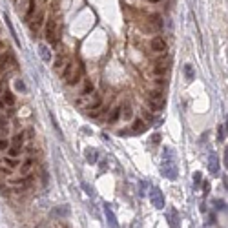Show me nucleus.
<instances>
[{
    "mask_svg": "<svg viewBox=\"0 0 228 228\" xmlns=\"http://www.w3.org/2000/svg\"><path fill=\"white\" fill-rule=\"evenodd\" d=\"M150 48H152V51H155V53H161V51H166V49H168L166 40L163 37H153V39L150 40Z\"/></svg>",
    "mask_w": 228,
    "mask_h": 228,
    "instance_id": "3",
    "label": "nucleus"
},
{
    "mask_svg": "<svg viewBox=\"0 0 228 228\" xmlns=\"http://www.w3.org/2000/svg\"><path fill=\"white\" fill-rule=\"evenodd\" d=\"M104 215L108 219V225L110 226H117V217H115V214H113V210H111L110 205H104Z\"/></svg>",
    "mask_w": 228,
    "mask_h": 228,
    "instance_id": "7",
    "label": "nucleus"
},
{
    "mask_svg": "<svg viewBox=\"0 0 228 228\" xmlns=\"http://www.w3.org/2000/svg\"><path fill=\"white\" fill-rule=\"evenodd\" d=\"M22 142H24V133H17L15 137H13V144H15V146H18V148H20Z\"/></svg>",
    "mask_w": 228,
    "mask_h": 228,
    "instance_id": "25",
    "label": "nucleus"
},
{
    "mask_svg": "<svg viewBox=\"0 0 228 228\" xmlns=\"http://www.w3.org/2000/svg\"><path fill=\"white\" fill-rule=\"evenodd\" d=\"M166 221L170 223V226H179V215H177V210H170L168 214H166Z\"/></svg>",
    "mask_w": 228,
    "mask_h": 228,
    "instance_id": "9",
    "label": "nucleus"
},
{
    "mask_svg": "<svg viewBox=\"0 0 228 228\" xmlns=\"http://www.w3.org/2000/svg\"><path fill=\"white\" fill-rule=\"evenodd\" d=\"M79 80H80V75H79V71H77V73H71V77L68 79V84H70V86H75Z\"/></svg>",
    "mask_w": 228,
    "mask_h": 228,
    "instance_id": "24",
    "label": "nucleus"
},
{
    "mask_svg": "<svg viewBox=\"0 0 228 228\" xmlns=\"http://www.w3.org/2000/svg\"><path fill=\"white\" fill-rule=\"evenodd\" d=\"M73 68H75V62H68L66 64V68H64V71H62V79H70L71 77V73H73Z\"/></svg>",
    "mask_w": 228,
    "mask_h": 228,
    "instance_id": "13",
    "label": "nucleus"
},
{
    "mask_svg": "<svg viewBox=\"0 0 228 228\" xmlns=\"http://www.w3.org/2000/svg\"><path fill=\"white\" fill-rule=\"evenodd\" d=\"M150 2H159V0H150Z\"/></svg>",
    "mask_w": 228,
    "mask_h": 228,
    "instance_id": "41",
    "label": "nucleus"
},
{
    "mask_svg": "<svg viewBox=\"0 0 228 228\" xmlns=\"http://www.w3.org/2000/svg\"><path fill=\"white\" fill-rule=\"evenodd\" d=\"M225 139H226V124H219L217 128V141L219 142H225Z\"/></svg>",
    "mask_w": 228,
    "mask_h": 228,
    "instance_id": "15",
    "label": "nucleus"
},
{
    "mask_svg": "<svg viewBox=\"0 0 228 228\" xmlns=\"http://www.w3.org/2000/svg\"><path fill=\"white\" fill-rule=\"evenodd\" d=\"M60 66H62V57H59L57 62H55V68H60Z\"/></svg>",
    "mask_w": 228,
    "mask_h": 228,
    "instance_id": "38",
    "label": "nucleus"
},
{
    "mask_svg": "<svg viewBox=\"0 0 228 228\" xmlns=\"http://www.w3.org/2000/svg\"><path fill=\"white\" fill-rule=\"evenodd\" d=\"M183 71H184V79H186V82H192V80L195 79V71H194V66H192V64H184Z\"/></svg>",
    "mask_w": 228,
    "mask_h": 228,
    "instance_id": "10",
    "label": "nucleus"
},
{
    "mask_svg": "<svg viewBox=\"0 0 228 228\" xmlns=\"http://www.w3.org/2000/svg\"><path fill=\"white\" fill-rule=\"evenodd\" d=\"M161 174H163L166 179H170V181H177L179 170H177V166H175V161L164 159V161H163V166H161Z\"/></svg>",
    "mask_w": 228,
    "mask_h": 228,
    "instance_id": "1",
    "label": "nucleus"
},
{
    "mask_svg": "<svg viewBox=\"0 0 228 228\" xmlns=\"http://www.w3.org/2000/svg\"><path fill=\"white\" fill-rule=\"evenodd\" d=\"M15 88H17L18 91H22V93H26V84H24V80H20V79L15 82Z\"/></svg>",
    "mask_w": 228,
    "mask_h": 228,
    "instance_id": "30",
    "label": "nucleus"
},
{
    "mask_svg": "<svg viewBox=\"0 0 228 228\" xmlns=\"http://www.w3.org/2000/svg\"><path fill=\"white\" fill-rule=\"evenodd\" d=\"M42 20H44V13H42V11H40V13H39V15L35 17V20H33V24H31V29H33V31H37V29L40 28Z\"/></svg>",
    "mask_w": 228,
    "mask_h": 228,
    "instance_id": "14",
    "label": "nucleus"
},
{
    "mask_svg": "<svg viewBox=\"0 0 228 228\" xmlns=\"http://www.w3.org/2000/svg\"><path fill=\"white\" fill-rule=\"evenodd\" d=\"M8 155L13 157V159H15V157H18V155H20V148H18V146H13V148H9V150H8Z\"/></svg>",
    "mask_w": 228,
    "mask_h": 228,
    "instance_id": "26",
    "label": "nucleus"
},
{
    "mask_svg": "<svg viewBox=\"0 0 228 228\" xmlns=\"http://www.w3.org/2000/svg\"><path fill=\"white\" fill-rule=\"evenodd\" d=\"M4 20H6V24H8V28H9V31H11V35H13V39H15V42L18 44V39H17V35H15V29H13V24H11V20H9V17L4 13Z\"/></svg>",
    "mask_w": 228,
    "mask_h": 228,
    "instance_id": "19",
    "label": "nucleus"
},
{
    "mask_svg": "<svg viewBox=\"0 0 228 228\" xmlns=\"http://www.w3.org/2000/svg\"><path fill=\"white\" fill-rule=\"evenodd\" d=\"M119 115H121V108H113V111H111V115H110V122H115L117 119H119Z\"/></svg>",
    "mask_w": 228,
    "mask_h": 228,
    "instance_id": "27",
    "label": "nucleus"
},
{
    "mask_svg": "<svg viewBox=\"0 0 228 228\" xmlns=\"http://www.w3.org/2000/svg\"><path fill=\"white\" fill-rule=\"evenodd\" d=\"M6 148H8V141L0 139V150H6Z\"/></svg>",
    "mask_w": 228,
    "mask_h": 228,
    "instance_id": "37",
    "label": "nucleus"
},
{
    "mask_svg": "<svg viewBox=\"0 0 228 228\" xmlns=\"http://www.w3.org/2000/svg\"><path fill=\"white\" fill-rule=\"evenodd\" d=\"M39 51H40V57H42L44 62H49V60H51V51H49V48H48L46 44H40Z\"/></svg>",
    "mask_w": 228,
    "mask_h": 228,
    "instance_id": "12",
    "label": "nucleus"
},
{
    "mask_svg": "<svg viewBox=\"0 0 228 228\" xmlns=\"http://www.w3.org/2000/svg\"><path fill=\"white\" fill-rule=\"evenodd\" d=\"M82 188H84V190H86V192H88V194H90L91 197H93V190L90 188V184H86V183H82Z\"/></svg>",
    "mask_w": 228,
    "mask_h": 228,
    "instance_id": "36",
    "label": "nucleus"
},
{
    "mask_svg": "<svg viewBox=\"0 0 228 228\" xmlns=\"http://www.w3.org/2000/svg\"><path fill=\"white\" fill-rule=\"evenodd\" d=\"M163 99V91L161 90H152L150 91V101H161Z\"/></svg>",
    "mask_w": 228,
    "mask_h": 228,
    "instance_id": "20",
    "label": "nucleus"
},
{
    "mask_svg": "<svg viewBox=\"0 0 228 228\" xmlns=\"http://www.w3.org/2000/svg\"><path fill=\"white\" fill-rule=\"evenodd\" d=\"M49 119H51V122H53V128H55V132H57V133L60 135V139H64V137H62V132H60V128H59V122L55 121V117H53V113H49Z\"/></svg>",
    "mask_w": 228,
    "mask_h": 228,
    "instance_id": "29",
    "label": "nucleus"
},
{
    "mask_svg": "<svg viewBox=\"0 0 228 228\" xmlns=\"http://www.w3.org/2000/svg\"><path fill=\"white\" fill-rule=\"evenodd\" d=\"M132 130H133L135 133H142V132H146V124L142 119H135L133 122H132Z\"/></svg>",
    "mask_w": 228,
    "mask_h": 228,
    "instance_id": "11",
    "label": "nucleus"
},
{
    "mask_svg": "<svg viewBox=\"0 0 228 228\" xmlns=\"http://www.w3.org/2000/svg\"><path fill=\"white\" fill-rule=\"evenodd\" d=\"M132 117H133V111H132V108H130V106H124V119H128V121H130Z\"/></svg>",
    "mask_w": 228,
    "mask_h": 228,
    "instance_id": "31",
    "label": "nucleus"
},
{
    "mask_svg": "<svg viewBox=\"0 0 228 228\" xmlns=\"http://www.w3.org/2000/svg\"><path fill=\"white\" fill-rule=\"evenodd\" d=\"M84 157H86V161H88L90 164H95V163H97V159H99V153H97V150H93V148H86Z\"/></svg>",
    "mask_w": 228,
    "mask_h": 228,
    "instance_id": "8",
    "label": "nucleus"
},
{
    "mask_svg": "<svg viewBox=\"0 0 228 228\" xmlns=\"http://www.w3.org/2000/svg\"><path fill=\"white\" fill-rule=\"evenodd\" d=\"M91 91H93V84H86V88H84V95H90L91 93Z\"/></svg>",
    "mask_w": 228,
    "mask_h": 228,
    "instance_id": "35",
    "label": "nucleus"
},
{
    "mask_svg": "<svg viewBox=\"0 0 228 228\" xmlns=\"http://www.w3.org/2000/svg\"><path fill=\"white\" fill-rule=\"evenodd\" d=\"M4 104H8V106H13L15 104V95L11 93V91H4Z\"/></svg>",
    "mask_w": 228,
    "mask_h": 228,
    "instance_id": "17",
    "label": "nucleus"
},
{
    "mask_svg": "<svg viewBox=\"0 0 228 228\" xmlns=\"http://www.w3.org/2000/svg\"><path fill=\"white\" fill-rule=\"evenodd\" d=\"M201 183H203V175H201V172H195L194 174V188H199L201 186Z\"/></svg>",
    "mask_w": 228,
    "mask_h": 228,
    "instance_id": "21",
    "label": "nucleus"
},
{
    "mask_svg": "<svg viewBox=\"0 0 228 228\" xmlns=\"http://www.w3.org/2000/svg\"><path fill=\"white\" fill-rule=\"evenodd\" d=\"M163 159L175 161V153H174V150H172V148H164V152H163Z\"/></svg>",
    "mask_w": 228,
    "mask_h": 228,
    "instance_id": "18",
    "label": "nucleus"
},
{
    "mask_svg": "<svg viewBox=\"0 0 228 228\" xmlns=\"http://www.w3.org/2000/svg\"><path fill=\"white\" fill-rule=\"evenodd\" d=\"M46 39H48V42H55V39H57V22L55 20L48 22V26H46Z\"/></svg>",
    "mask_w": 228,
    "mask_h": 228,
    "instance_id": "5",
    "label": "nucleus"
},
{
    "mask_svg": "<svg viewBox=\"0 0 228 228\" xmlns=\"http://www.w3.org/2000/svg\"><path fill=\"white\" fill-rule=\"evenodd\" d=\"M4 130H8V119L0 117V132H4Z\"/></svg>",
    "mask_w": 228,
    "mask_h": 228,
    "instance_id": "32",
    "label": "nucleus"
},
{
    "mask_svg": "<svg viewBox=\"0 0 228 228\" xmlns=\"http://www.w3.org/2000/svg\"><path fill=\"white\" fill-rule=\"evenodd\" d=\"M152 141H153V142H159V141H161V135H159V133H155V135H153V139H152Z\"/></svg>",
    "mask_w": 228,
    "mask_h": 228,
    "instance_id": "39",
    "label": "nucleus"
},
{
    "mask_svg": "<svg viewBox=\"0 0 228 228\" xmlns=\"http://www.w3.org/2000/svg\"><path fill=\"white\" fill-rule=\"evenodd\" d=\"M55 214H57V215H70V206H68V205H66V206H59L55 210Z\"/></svg>",
    "mask_w": 228,
    "mask_h": 228,
    "instance_id": "22",
    "label": "nucleus"
},
{
    "mask_svg": "<svg viewBox=\"0 0 228 228\" xmlns=\"http://www.w3.org/2000/svg\"><path fill=\"white\" fill-rule=\"evenodd\" d=\"M150 201H152V205L157 210H163L164 208V195H163V192L159 188H152L150 190Z\"/></svg>",
    "mask_w": 228,
    "mask_h": 228,
    "instance_id": "2",
    "label": "nucleus"
},
{
    "mask_svg": "<svg viewBox=\"0 0 228 228\" xmlns=\"http://www.w3.org/2000/svg\"><path fill=\"white\" fill-rule=\"evenodd\" d=\"M208 170H210L212 175L219 174V157L215 152H210V155H208Z\"/></svg>",
    "mask_w": 228,
    "mask_h": 228,
    "instance_id": "4",
    "label": "nucleus"
},
{
    "mask_svg": "<svg viewBox=\"0 0 228 228\" xmlns=\"http://www.w3.org/2000/svg\"><path fill=\"white\" fill-rule=\"evenodd\" d=\"M168 68H170V64L166 62V60H157L155 66H153V70H152V73H153V75H166Z\"/></svg>",
    "mask_w": 228,
    "mask_h": 228,
    "instance_id": "6",
    "label": "nucleus"
},
{
    "mask_svg": "<svg viewBox=\"0 0 228 228\" xmlns=\"http://www.w3.org/2000/svg\"><path fill=\"white\" fill-rule=\"evenodd\" d=\"M150 20H153V24H155L157 28H161V26H163V22H161V17H157V15H153Z\"/></svg>",
    "mask_w": 228,
    "mask_h": 228,
    "instance_id": "34",
    "label": "nucleus"
},
{
    "mask_svg": "<svg viewBox=\"0 0 228 228\" xmlns=\"http://www.w3.org/2000/svg\"><path fill=\"white\" fill-rule=\"evenodd\" d=\"M31 166H33V159H26V161H24V164L20 166V174H22V175H26V174L31 170Z\"/></svg>",
    "mask_w": 228,
    "mask_h": 228,
    "instance_id": "16",
    "label": "nucleus"
},
{
    "mask_svg": "<svg viewBox=\"0 0 228 228\" xmlns=\"http://www.w3.org/2000/svg\"><path fill=\"white\" fill-rule=\"evenodd\" d=\"M212 205L217 208V210H226V203H225V201H221V199H214V201H212Z\"/></svg>",
    "mask_w": 228,
    "mask_h": 228,
    "instance_id": "23",
    "label": "nucleus"
},
{
    "mask_svg": "<svg viewBox=\"0 0 228 228\" xmlns=\"http://www.w3.org/2000/svg\"><path fill=\"white\" fill-rule=\"evenodd\" d=\"M101 104H102V101H101V99H95V101H93V102H91V104H90L88 108H91V110H97V108H99Z\"/></svg>",
    "mask_w": 228,
    "mask_h": 228,
    "instance_id": "33",
    "label": "nucleus"
},
{
    "mask_svg": "<svg viewBox=\"0 0 228 228\" xmlns=\"http://www.w3.org/2000/svg\"><path fill=\"white\" fill-rule=\"evenodd\" d=\"M35 6H37V4H35V0H29V8H28V13H26V18H28V20L31 18L33 11H35Z\"/></svg>",
    "mask_w": 228,
    "mask_h": 228,
    "instance_id": "28",
    "label": "nucleus"
},
{
    "mask_svg": "<svg viewBox=\"0 0 228 228\" xmlns=\"http://www.w3.org/2000/svg\"><path fill=\"white\" fill-rule=\"evenodd\" d=\"M208 192H210V184L205 183V195H208Z\"/></svg>",
    "mask_w": 228,
    "mask_h": 228,
    "instance_id": "40",
    "label": "nucleus"
}]
</instances>
